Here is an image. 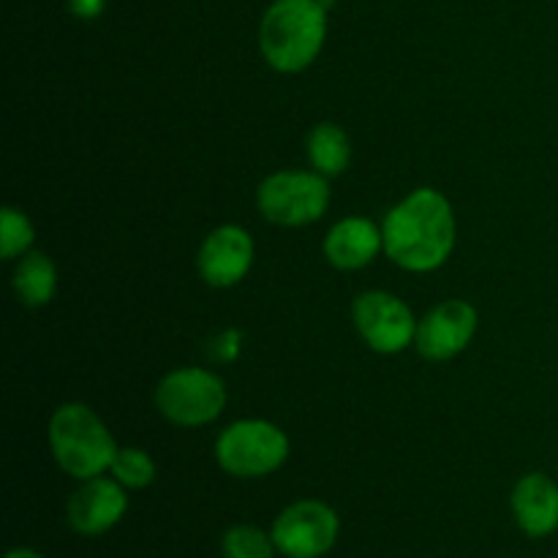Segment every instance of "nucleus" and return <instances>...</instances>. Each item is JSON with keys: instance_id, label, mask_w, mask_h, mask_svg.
Here are the masks:
<instances>
[{"instance_id": "nucleus-10", "label": "nucleus", "mask_w": 558, "mask_h": 558, "mask_svg": "<svg viewBox=\"0 0 558 558\" xmlns=\"http://www.w3.org/2000/svg\"><path fill=\"white\" fill-rule=\"evenodd\" d=\"M251 265H254V240L243 227H234V223L213 229L196 256L199 276L216 289H227L243 281Z\"/></svg>"}, {"instance_id": "nucleus-19", "label": "nucleus", "mask_w": 558, "mask_h": 558, "mask_svg": "<svg viewBox=\"0 0 558 558\" xmlns=\"http://www.w3.org/2000/svg\"><path fill=\"white\" fill-rule=\"evenodd\" d=\"M5 558H44V556L36 554V550H31V548H16V550H9Z\"/></svg>"}, {"instance_id": "nucleus-7", "label": "nucleus", "mask_w": 558, "mask_h": 558, "mask_svg": "<svg viewBox=\"0 0 558 558\" xmlns=\"http://www.w3.org/2000/svg\"><path fill=\"white\" fill-rule=\"evenodd\" d=\"M338 515L325 501H294L272 523V543L287 558H319L338 539Z\"/></svg>"}, {"instance_id": "nucleus-1", "label": "nucleus", "mask_w": 558, "mask_h": 558, "mask_svg": "<svg viewBox=\"0 0 558 558\" xmlns=\"http://www.w3.org/2000/svg\"><path fill=\"white\" fill-rule=\"evenodd\" d=\"M385 251L409 272H430L456 248V213L445 194L417 189L398 202L381 223Z\"/></svg>"}, {"instance_id": "nucleus-3", "label": "nucleus", "mask_w": 558, "mask_h": 558, "mask_svg": "<svg viewBox=\"0 0 558 558\" xmlns=\"http://www.w3.org/2000/svg\"><path fill=\"white\" fill-rule=\"evenodd\" d=\"M49 447L58 466L76 480L101 477L118 456L109 428L85 403H63L54 409L49 420Z\"/></svg>"}, {"instance_id": "nucleus-6", "label": "nucleus", "mask_w": 558, "mask_h": 558, "mask_svg": "<svg viewBox=\"0 0 558 558\" xmlns=\"http://www.w3.org/2000/svg\"><path fill=\"white\" fill-rule=\"evenodd\" d=\"M156 407L169 423L180 428H199L223 412L227 387L213 371L178 368L158 381Z\"/></svg>"}, {"instance_id": "nucleus-8", "label": "nucleus", "mask_w": 558, "mask_h": 558, "mask_svg": "<svg viewBox=\"0 0 558 558\" xmlns=\"http://www.w3.org/2000/svg\"><path fill=\"white\" fill-rule=\"evenodd\" d=\"M354 327L374 352L398 354L417 336L412 308L390 292H363L352 305Z\"/></svg>"}, {"instance_id": "nucleus-18", "label": "nucleus", "mask_w": 558, "mask_h": 558, "mask_svg": "<svg viewBox=\"0 0 558 558\" xmlns=\"http://www.w3.org/2000/svg\"><path fill=\"white\" fill-rule=\"evenodd\" d=\"M36 232H33L31 218L16 207H3L0 213V248H3V259H16L31 251Z\"/></svg>"}, {"instance_id": "nucleus-14", "label": "nucleus", "mask_w": 558, "mask_h": 558, "mask_svg": "<svg viewBox=\"0 0 558 558\" xmlns=\"http://www.w3.org/2000/svg\"><path fill=\"white\" fill-rule=\"evenodd\" d=\"M14 292L27 308H41L58 292V270L44 251H27L14 267Z\"/></svg>"}, {"instance_id": "nucleus-4", "label": "nucleus", "mask_w": 558, "mask_h": 558, "mask_svg": "<svg viewBox=\"0 0 558 558\" xmlns=\"http://www.w3.org/2000/svg\"><path fill=\"white\" fill-rule=\"evenodd\" d=\"M289 458V439L267 420H240L221 430L216 441V461L227 474L254 480L272 474Z\"/></svg>"}, {"instance_id": "nucleus-12", "label": "nucleus", "mask_w": 558, "mask_h": 558, "mask_svg": "<svg viewBox=\"0 0 558 558\" xmlns=\"http://www.w3.org/2000/svg\"><path fill=\"white\" fill-rule=\"evenodd\" d=\"M385 248V234L371 218H343L327 232L325 256L338 270H360Z\"/></svg>"}, {"instance_id": "nucleus-9", "label": "nucleus", "mask_w": 558, "mask_h": 558, "mask_svg": "<svg viewBox=\"0 0 558 558\" xmlns=\"http://www.w3.org/2000/svg\"><path fill=\"white\" fill-rule=\"evenodd\" d=\"M477 311L466 300H445L417 322L414 347L430 363H445L461 354L477 332Z\"/></svg>"}, {"instance_id": "nucleus-17", "label": "nucleus", "mask_w": 558, "mask_h": 558, "mask_svg": "<svg viewBox=\"0 0 558 558\" xmlns=\"http://www.w3.org/2000/svg\"><path fill=\"white\" fill-rule=\"evenodd\" d=\"M221 548L227 558H272L278 550L272 534H265L256 526H232L223 534Z\"/></svg>"}, {"instance_id": "nucleus-5", "label": "nucleus", "mask_w": 558, "mask_h": 558, "mask_svg": "<svg viewBox=\"0 0 558 558\" xmlns=\"http://www.w3.org/2000/svg\"><path fill=\"white\" fill-rule=\"evenodd\" d=\"M330 185L319 172H276L256 189V207L278 227H305L325 216Z\"/></svg>"}, {"instance_id": "nucleus-16", "label": "nucleus", "mask_w": 558, "mask_h": 558, "mask_svg": "<svg viewBox=\"0 0 558 558\" xmlns=\"http://www.w3.org/2000/svg\"><path fill=\"white\" fill-rule=\"evenodd\" d=\"M109 472H112V477L118 480L123 488L142 490L156 480V463H153V458L147 456L145 450L123 447V450H118V456H114Z\"/></svg>"}, {"instance_id": "nucleus-11", "label": "nucleus", "mask_w": 558, "mask_h": 558, "mask_svg": "<svg viewBox=\"0 0 558 558\" xmlns=\"http://www.w3.org/2000/svg\"><path fill=\"white\" fill-rule=\"evenodd\" d=\"M125 510H129V496H125L123 485L118 480L93 477L82 480L80 488L71 494L65 518L76 534L98 537L118 526Z\"/></svg>"}, {"instance_id": "nucleus-15", "label": "nucleus", "mask_w": 558, "mask_h": 558, "mask_svg": "<svg viewBox=\"0 0 558 558\" xmlns=\"http://www.w3.org/2000/svg\"><path fill=\"white\" fill-rule=\"evenodd\" d=\"M308 158L314 169L325 178H336L349 167L352 158V142L347 131L336 123H319L308 134Z\"/></svg>"}, {"instance_id": "nucleus-13", "label": "nucleus", "mask_w": 558, "mask_h": 558, "mask_svg": "<svg viewBox=\"0 0 558 558\" xmlns=\"http://www.w3.org/2000/svg\"><path fill=\"white\" fill-rule=\"evenodd\" d=\"M512 515L529 537H548L558 529V485L548 474H526L512 490Z\"/></svg>"}, {"instance_id": "nucleus-2", "label": "nucleus", "mask_w": 558, "mask_h": 558, "mask_svg": "<svg viewBox=\"0 0 558 558\" xmlns=\"http://www.w3.org/2000/svg\"><path fill=\"white\" fill-rule=\"evenodd\" d=\"M327 16L322 0H276L259 25V49L281 74L308 69L322 52Z\"/></svg>"}]
</instances>
